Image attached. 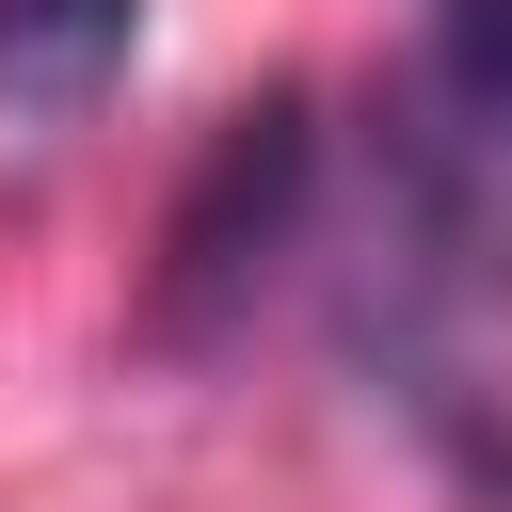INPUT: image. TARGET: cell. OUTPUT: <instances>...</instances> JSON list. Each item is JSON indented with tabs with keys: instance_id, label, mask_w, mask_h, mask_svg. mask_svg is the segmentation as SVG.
I'll return each instance as SVG.
<instances>
[{
	"instance_id": "2",
	"label": "cell",
	"mask_w": 512,
	"mask_h": 512,
	"mask_svg": "<svg viewBox=\"0 0 512 512\" xmlns=\"http://www.w3.org/2000/svg\"><path fill=\"white\" fill-rule=\"evenodd\" d=\"M144 48V0H0V112L16 128H80Z\"/></svg>"
},
{
	"instance_id": "1",
	"label": "cell",
	"mask_w": 512,
	"mask_h": 512,
	"mask_svg": "<svg viewBox=\"0 0 512 512\" xmlns=\"http://www.w3.org/2000/svg\"><path fill=\"white\" fill-rule=\"evenodd\" d=\"M304 224H320V96L272 80L256 112L208 128V160H192V192H176V224H160L144 336H160V352H224V336L256 320V288L304 256Z\"/></svg>"
}]
</instances>
